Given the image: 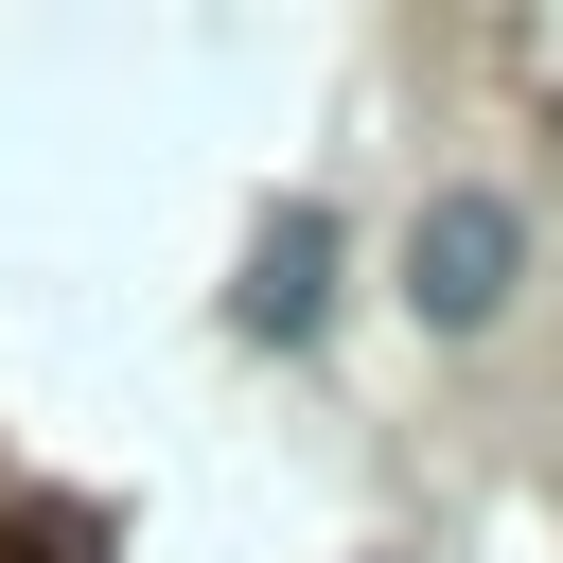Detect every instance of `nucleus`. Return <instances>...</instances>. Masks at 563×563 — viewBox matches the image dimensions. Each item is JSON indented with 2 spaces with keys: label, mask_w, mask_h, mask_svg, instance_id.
Instances as JSON below:
<instances>
[{
  "label": "nucleus",
  "mask_w": 563,
  "mask_h": 563,
  "mask_svg": "<svg viewBox=\"0 0 563 563\" xmlns=\"http://www.w3.org/2000/svg\"><path fill=\"white\" fill-rule=\"evenodd\" d=\"M510 264H528V229H510V194H422V229H405V299H422V334H475L493 299H510Z\"/></svg>",
  "instance_id": "f257e3e1"
},
{
  "label": "nucleus",
  "mask_w": 563,
  "mask_h": 563,
  "mask_svg": "<svg viewBox=\"0 0 563 563\" xmlns=\"http://www.w3.org/2000/svg\"><path fill=\"white\" fill-rule=\"evenodd\" d=\"M317 264H334V229H317V211H282V229H264V282H246V317H264V334H317Z\"/></svg>",
  "instance_id": "f03ea898"
},
{
  "label": "nucleus",
  "mask_w": 563,
  "mask_h": 563,
  "mask_svg": "<svg viewBox=\"0 0 563 563\" xmlns=\"http://www.w3.org/2000/svg\"><path fill=\"white\" fill-rule=\"evenodd\" d=\"M18 563H88V545H70V528H35V545H18Z\"/></svg>",
  "instance_id": "7ed1b4c3"
}]
</instances>
